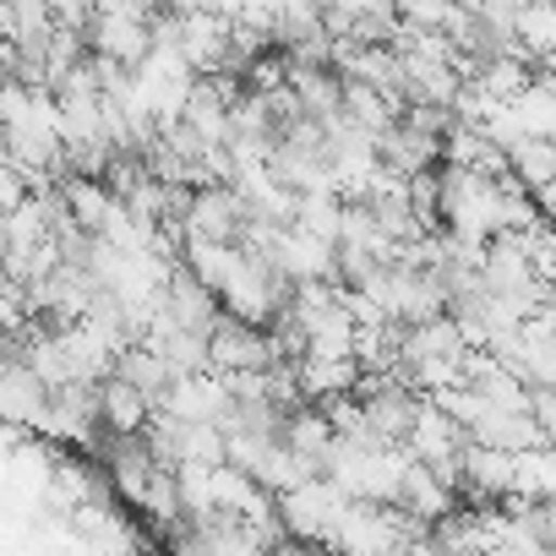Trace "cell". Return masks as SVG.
I'll return each instance as SVG.
<instances>
[{"instance_id":"18","label":"cell","mask_w":556,"mask_h":556,"mask_svg":"<svg viewBox=\"0 0 556 556\" xmlns=\"http://www.w3.org/2000/svg\"><path fill=\"white\" fill-rule=\"evenodd\" d=\"M534 202H540V213H545V218H551V224H556V186H545V191H540V197H534Z\"/></svg>"},{"instance_id":"16","label":"cell","mask_w":556,"mask_h":556,"mask_svg":"<svg viewBox=\"0 0 556 556\" xmlns=\"http://www.w3.org/2000/svg\"><path fill=\"white\" fill-rule=\"evenodd\" d=\"M34 197V186H28V175L12 164V153L0 148V213H17L23 202Z\"/></svg>"},{"instance_id":"1","label":"cell","mask_w":556,"mask_h":556,"mask_svg":"<svg viewBox=\"0 0 556 556\" xmlns=\"http://www.w3.org/2000/svg\"><path fill=\"white\" fill-rule=\"evenodd\" d=\"M344 507H350V496L328 475H312L290 491H278V523H285V534L301 540V545H328Z\"/></svg>"},{"instance_id":"9","label":"cell","mask_w":556,"mask_h":556,"mask_svg":"<svg viewBox=\"0 0 556 556\" xmlns=\"http://www.w3.org/2000/svg\"><path fill=\"white\" fill-rule=\"evenodd\" d=\"M278 442H285L312 475H323L328 447H333V420H328V409H323V404H301V409H290L285 426H278Z\"/></svg>"},{"instance_id":"7","label":"cell","mask_w":556,"mask_h":556,"mask_svg":"<svg viewBox=\"0 0 556 556\" xmlns=\"http://www.w3.org/2000/svg\"><path fill=\"white\" fill-rule=\"evenodd\" d=\"M377 159H382V169H393V175H420V169H437L442 164V137H431V131H420V126H409L404 115L377 137Z\"/></svg>"},{"instance_id":"14","label":"cell","mask_w":556,"mask_h":556,"mask_svg":"<svg viewBox=\"0 0 556 556\" xmlns=\"http://www.w3.org/2000/svg\"><path fill=\"white\" fill-rule=\"evenodd\" d=\"M513 496L518 502H556V447L513 453Z\"/></svg>"},{"instance_id":"15","label":"cell","mask_w":556,"mask_h":556,"mask_svg":"<svg viewBox=\"0 0 556 556\" xmlns=\"http://www.w3.org/2000/svg\"><path fill=\"white\" fill-rule=\"evenodd\" d=\"M137 507L148 513V523H159V529H175V523L186 518V507H180V485H175V469H164V464H159Z\"/></svg>"},{"instance_id":"10","label":"cell","mask_w":556,"mask_h":556,"mask_svg":"<svg viewBox=\"0 0 556 556\" xmlns=\"http://www.w3.org/2000/svg\"><path fill=\"white\" fill-rule=\"evenodd\" d=\"M61 197H66V213H72V224L83 229V235H104V224L115 218V207H121V197L104 186V180H83V175H66L61 180Z\"/></svg>"},{"instance_id":"3","label":"cell","mask_w":556,"mask_h":556,"mask_svg":"<svg viewBox=\"0 0 556 556\" xmlns=\"http://www.w3.org/2000/svg\"><path fill=\"white\" fill-rule=\"evenodd\" d=\"M240 224H245V202H240L235 186H197L180 235H186V240H224V245H240Z\"/></svg>"},{"instance_id":"4","label":"cell","mask_w":556,"mask_h":556,"mask_svg":"<svg viewBox=\"0 0 556 556\" xmlns=\"http://www.w3.org/2000/svg\"><path fill=\"white\" fill-rule=\"evenodd\" d=\"M159 312L169 317V328H180V333H213V323L224 317V306H218V295L202 285V278H191L180 262L169 267V278H164V301H159Z\"/></svg>"},{"instance_id":"12","label":"cell","mask_w":556,"mask_h":556,"mask_svg":"<svg viewBox=\"0 0 556 556\" xmlns=\"http://www.w3.org/2000/svg\"><path fill=\"white\" fill-rule=\"evenodd\" d=\"M502 153H507V175H513L529 197H540L545 186H556V142H545V137H518V142H507Z\"/></svg>"},{"instance_id":"6","label":"cell","mask_w":556,"mask_h":556,"mask_svg":"<svg viewBox=\"0 0 556 556\" xmlns=\"http://www.w3.org/2000/svg\"><path fill=\"white\" fill-rule=\"evenodd\" d=\"M393 507L431 529V523L453 518L464 502H458V491H453L437 469H426V464H415V458H409V469H404V485H399V502H393Z\"/></svg>"},{"instance_id":"17","label":"cell","mask_w":556,"mask_h":556,"mask_svg":"<svg viewBox=\"0 0 556 556\" xmlns=\"http://www.w3.org/2000/svg\"><path fill=\"white\" fill-rule=\"evenodd\" d=\"M529 415H534L545 447H556V388H534V393H529Z\"/></svg>"},{"instance_id":"13","label":"cell","mask_w":556,"mask_h":556,"mask_svg":"<svg viewBox=\"0 0 556 556\" xmlns=\"http://www.w3.org/2000/svg\"><path fill=\"white\" fill-rule=\"evenodd\" d=\"M115 377H126L131 388H142L153 404L169 393V382H175V371H169V361H164V350H153V344H126L121 350V361H115Z\"/></svg>"},{"instance_id":"5","label":"cell","mask_w":556,"mask_h":556,"mask_svg":"<svg viewBox=\"0 0 556 556\" xmlns=\"http://www.w3.org/2000/svg\"><path fill=\"white\" fill-rule=\"evenodd\" d=\"M458 496H469V502L513 496V453L485 447V442H464V453H458Z\"/></svg>"},{"instance_id":"8","label":"cell","mask_w":556,"mask_h":556,"mask_svg":"<svg viewBox=\"0 0 556 556\" xmlns=\"http://www.w3.org/2000/svg\"><path fill=\"white\" fill-rule=\"evenodd\" d=\"M153 420V399L142 388H131L126 377H104L99 382V426L104 437H142Z\"/></svg>"},{"instance_id":"2","label":"cell","mask_w":556,"mask_h":556,"mask_svg":"<svg viewBox=\"0 0 556 556\" xmlns=\"http://www.w3.org/2000/svg\"><path fill=\"white\" fill-rule=\"evenodd\" d=\"M273 366V344H267V328L256 323H240V317H218L213 333H207V371L218 377H235V371H267Z\"/></svg>"},{"instance_id":"11","label":"cell","mask_w":556,"mask_h":556,"mask_svg":"<svg viewBox=\"0 0 556 556\" xmlns=\"http://www.w3.org/2000/svg\"><path fill=\"white\" fill-rule=\"evenodd\" d=\"M290 93L317 121H339L344 115V77L333 66H290Z\"/></svg>"}]
</instances>
